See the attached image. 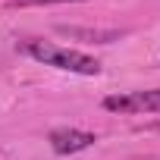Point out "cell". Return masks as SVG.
Listing matches in <instances>:
<instances>
[{
	"label": "cell",
	"mask_w": 160,
	"mask_h": 160,
	"mask_svg": "<svg viewBox=\"0 0 160 160\" xmlns=\"http://www.w3.org/2000/svg\"><path fill=\"white\" fill-rule=\"evenodd\" d=\"M22 50L28 57H35L38 63L44 66H57V69H66V72H75V75H98L101 72V63L82 50H69V47H60V44H47V41H25Z\"/></svg>",
	"instance_id": "cell-1"
},
{
	"label": "cell",
	"mask_w": 160,
	"mask_h": 160,
	"mask_svg": "<svg viewBox=\"0 0 160 160\" xmlns=\"http://www.w3.org/2000/svg\"><path fill=\"white\" fill-rule=\"evenodd\" d=\"M104 110H110V113H160V88L110 94V98H104Z\"/></svg>",
	"instance_id": "cell-2"
},
{
	"label": "cell",
	"mask_w": 160,
	"mask_h": 160,
	"mask_svg": "<svg viewBox=\"0 0 160 160\" xmlns=\"http://www.w3.org/2000/svg\"><path fill=\"white\" fill-rule=\"evenodd\" d=\"M47 141H50L53 154L69 157V154H78V151L91 148L98 138H94L91 132H82V129H53V132L47 135Z\"/></svg>",
	"instance_id": "cell-3"
},
{
	"label": "cell",
	"mask_w": 160,
	"mask_h": 160,
	"mask_svg": "<svg viewBox=\"0 0 160 160\" xmlns=\"http://www.w3.org/2000/svg\"><path fill=\"white\" fill-rule=\"evenodd\" d=\"M60 35H69V38H85V41H94V44H110V41H116L119 38V32H101V28H66V25H60L57 28Z\"/></svg>",
	"instance_id": "cell-4"
},
{
	"label": "cell",
	"mask_w": 160,
	"mask_h": 160,
	"mask_svg": "<svg viewBox=\"0 0 160 160\" xmlns=\"http://www.w3.org/2000/svg\"><path fill=\"white\" fill-rule=\"evenodd\" d=\"M38 3H78V0H16V7H38Z\"/></svg>",
	"instance_id": "cell-5"
}]
</instances>
